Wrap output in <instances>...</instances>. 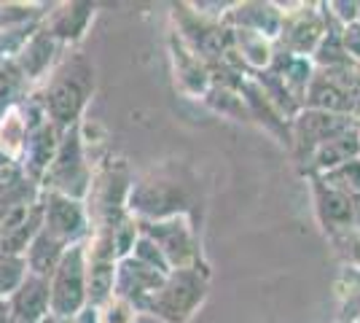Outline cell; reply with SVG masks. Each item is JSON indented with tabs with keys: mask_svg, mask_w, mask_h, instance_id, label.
Wrapping results in <instances>:
<instances>
[{
	"mask_svg": "<svg viewBox=\"0 0 360 323\" xmlns=\"http://www.w3.org/2000/svg\"><path fill=\"white\" fill-rule=\"evenodd\" d=\"M199 181L180 162H162L132 178L127 191V213L135 221H165L172 215H191L196 221Z\"/></svg>",
	"mask_w": 360,
	"mask_h": 323,
	"instance_id": "6da1fadb",
	"label": "cell"
},
{
	"mask_svg": "<svg viewBox=\"0 0 360 323\" xmlns=\"http://www.w3.org/2000/svg\"><path fill=\"white\" fill-rule=\"evenodd\" d=\"M94 62L81 49L62 51L51 73L35 87L46 110V119L54 124L60 132H68L81 124L84 110L94 94Z\"/></svg>",
	"mask_w": 360,
	"mask_h": 323,
	"instance_id": "7a4b0ae2",
	"label": "cell"
},
{
	"mask_svg": "<svg viewBox=\"0 0 360 323\" xmlns=\"http://www.w3.org/2000/svg\"><path fill=\"white\" fill-rule=\"evenodd\" d=\"M210 270H172L162 286L140 305V312H148L165 323H188L205 305Z\"/></svg>",
	"mask_w": 360,
	"mask_h": 323,
	"instance_id": "3957f363",
	"label": "cell"
},
{
	"mask_svg": "<svg viewBox=\"0 0 360 323\" xmlns=\"http://www.w3.org/2000/svg\"><path fill=\"white\" fill-rule=\"evenodd\" d=\"M94 167L97 165H94V159L86 151V143H84V135H81V124H78L73 129L62 132L57 154L51 159V165L46 167L38 189L84 202L91 189V181H94Z\"/></svg>",
	"mask_w": 360,
	"mask_h": 323,
	"instance_id": "277c9868",
	"label": "cell"
},
{
	"mask_svg": "<svg viewBox=\"0 0 360 323\" xmlns=\"http://www.w3.org/2000/svg\"><path fill=\"white\" fill-rule=\"evenodd\" d=\"M137 227L140 234H146L162 251L169 270H210L191 215H172L165 221H137Z\"/></svg>",
	"mask_w": 360,
	"mask_h": 323,
	"instance_id": "5b68a950",
	"label": "cell"
},
{
	"mask_svg": "<svg viewBox=\"0 0 360 323\" xmlns=\"http://www.w3.org/2000/svg\"><path fill=\"white\" fill-rule=\"evenodd\" d=\"M49 308L51 318H75L84 308H89L86 299V240L75 243L65 251L57 270L49 277Z\"/></svg>",
	"mask_w": 360,
	"mask_h": 323,
	"instance_id": "8992f818",
	"label": "cell"
},
{
	"mask_svg": "<svg viewBox=\"0 0 360 323\" xmlns=\"http://www.w3.org/2000/svg\"><path fill=\"white\" fill-rule=\"evenodd\" d=\"M41 229L49 232L62 246L84 243L91 234L89 210L81 200H70L54 191H41Z\"/></svg>",
	"mask_w": 360,
	"mask_h": 323,
	"instance_id": "52a82bcc",
	"label": "cell"
},
{
	"mask_svg": "<svg viewBox=\"0 0 360 323\" xmlns=\"http://www.w3.org/2000/svg\"><path fill=\"white\" fill-rule=\"evenodd\" d=\"M349 119L352 116H347V113H328V110H315V108L299 110L290 119V146L299 148L301 159H309L320 146H326L336 135L352 129L355 124Z\"/></svg>",
	"mask_w": 360,
	"mask_h": 323,
	"instance_id": "ba28073f",
	"label": "cell"
},
{
	"mask_svg": "<svg viewBox=\"0 0 360 323\" xmlns=\"http://www.w3.org/2000/svg\"><path fill=\"white\" fill-rule=\"evenodd\" d=\"M312 194H315V213L323 232L330 237L358 227V200L342 191L339 186L326 181L323 175H309Z\"/></svg>",
	"mask_w": 360,
	"mask_h": 323,
	"instance_id": "9c48e42d",
	"label": "cell"
},
{
	"mask_svg": "<svg viewBox=\"0 0 360 323\" xmlns=\"http://www.w3.org/2000/svg\"><path fill=\"white\" fill-rule=\"evenodd\" d=\"M320 6H307L299 3L296 11H283V30H280V44L285 51L299 54V57H312L317 44L328 30L326 25V11H317Z\"/></svg>",
	"mask_w": 360,
	"mask_h": 323,
	"instance_id": "30bf717a",
	"label": "cell"
},
{
	"mask_svg": "<svg viewBox=\"0 0 360 323\" xmlns=\"http://www.w3.org/2000/svg\"><path fill=\"white\" fill-rule=\"evenodd\" d=\"M94 14H97L94 3H62V6H54V11H46V16L41 19V27L60 46L75 49L84 41L89 25L94 22Z\"/></svg>",
	"mask_w": 360,
	"mask_h": 323,
	"instance_id": "8fae6325",
	"label": "cell"
},
{
	"mask_svg": "<svg viewBox=\"0 0 360 323\" xmlns=\"http://www.w3.org/2000/svg\"><path fill=\"white\" fill-rule=\"evenodd\" d=\"M221 22L229 30L253 32L274 44L283 30V11L277 3H234Z\"/></svg>",
	"mask_w": 360,
	"mask_h": 323,
	"instance_id": "7c38bea8",
	"label": "cell"
},
{
	"mask_svg": "<svg viewBox=\"0 0 360 323\" xmlns=\"http://www.w3.org/2000/svg\"><path fill=\"white\" fill-rule=\"evenodd\" d=\"M62 51H65V46H60V44L38 25V30L27 38V44L19 49V54L14 57V65H16V70L27 78L32 87H38V84L51 73V68L57 65V60L62 57Z\"/></svg>",
	"mask_w": 360,
	"mask_h": 323,
	"instance_id": "4fadbf2b",
	"label": "cell"
},
{
	"mask_svg": "<svg viewBox=\"0 0 360 323\" xmlns=\"http://www.w3.org/2000/svg\"><path fill=\"white\" fill-rule=\"evenodd\" d=\"M11 323H46L51 318L49 308V280L30 275L22 280V286L14 293L6 296Z\"/></svg>",
	"mask_w": 360,
	"mask_h": 323,
	"instance_id": "5bb4252c",
	"label": "cell"
},
{
	"mask_svg": "<svg viewBox=\"0 0 360 323\" xmlns=\"http://www.w3.org/2000/svg\"><path fill=\"white\" fill-rule=\"evenodd\" d=\"M165 277L167 275H159L150 267L140 264L135 256L119 259L116 262V275H113V296H121V299L132 302L135 310L140 312V305L162 286Z\"/></svg>",
	"mask_w": 360,
	"mask_h": 323,
	"instance_id": "9a60e30c",
	"label": "cell"
},
{
	"mask_svg": "<svg viewBox=\"0 0 360 323\" xmlns=\"http://www.w3.org/2000/svg\"><path fill=\"white\" fill-rule=\"evenodd\" d=\"M62 132L51 122L41 124L27 132V143H25V151L19 159V167L25 172V178L38 186L44 178L46 167L51 165V159L57 154V146H60Z\"/></svg>",
	"mask_w": 360,
	"mask_h": 323,
	"instance_id": "2e32d148",
	"label": "cell"
},
{
	"mask_svg": "<svg viewBox=\"0 0 360 323\" xmlns=\"http://www.w3.org/2000/svg\"><path fill=\"white\" fill-rule=\"evenodd\" d=\"M68 246H62L60 240H54L49 232L38 229V234L32 237V243L25 251V262H27V272L38 277H51V272L57 270L60 259L65 256Z\"/></svg>",
	"mask_w": 360,
	"mask_h": 323,
	"instance_id": "e0dca14e",
	"label": "cell"
},
{
	"mask_svg": "<svg viewBox=\"0 0 360 323\" xmlns=\"http://www.w3.org/2000/svg\"><path fill=\"white\" fill-rule=\"evenodd\" d=\"M27 132L30 129H27V122H25L19 106L0 113V159H8V162L19 165L25 143H27Z\"/></svg>",
	"mask_w": 360,
	"mask_h": 323,
	"instance_id": "ac0fdd59",
	"label": "cell"
},
{
	"mask_svg": "<svg viewBox=\"0 0 360 323\" xmlns=\"http://www.w3.org/2000/svg\"><path fill=\"white\" fill-rule=\"evenodd\" d=\"M336 291L342 302V315L345 318H360V270L342 267V275L336 280Z\"/></svg>",
	"mask_w": 360,
	"mask_h": 323,
	"instance_id": "d6986e66",
	"label": "cell"
},
{
	"mask_svg": "<svg viewBox=\"0 0 360 323\" xmlns=\"http://www.w3.org/2000/svg\"><path fill=\"white\" fill-rule=\"evenodd\" d=\"M25 277H27V262H25V256L0 253V299H6L8 293H14L22 286Z\"/></svg>",
	"mask_w": 360,
	"mask_h": 323,
	"instance_id": "ffe728a7",
	"label": "cell"
},
{
	"mask_svg": "<svg viewBox=\"0 0 360 323\" xmlns=\"http://www.w3.org/2000/svg\"><path fill=\"white\" fill-rule=\"evenodd\" d=\"M137 312L132 302L121 299V296H110L105 305L97 308V323H137Z\"/></svg>",
	"mask_w": 360,
	"mask_h": 323,
	"instance_id": "44dd1931",
	"label": "cell"
},
{
	"mask_svg": "<svg viewBox=\"0 0 360 323\" xmlns=\"http://www.w3.org/2000/svg\"><path fill=\"white\" fill-rule=\"evenodd\" d=\"M129 256H135L140 264H146V267H150L153 272H159V275H169L172 270H169V264H167V259L162 256V251L150 243L146 234H140L137 237L135 248H132V253Z\"/></svg>",
	"mask_w": 360,
	"mask_h": 323,
	"instance_id": "7402d4cb",
	"label": "cell"
},
{
	"mask_svg": "<svg viewBox=\"0 0 360 323\" xmlns=\"http://www.w3.org/2000/svg\"><path fill=\"white\" fill-rule=\"evenodd\" d=\"M330 243L336 246L339 256L345 259V267H352V270H360V227H352V229L342 232L336 237H330Z\"/></svg>",
	"mask_w": 360,
	"mask_h": 323,
	"instance_id": "603a6c76",
	"label": "cell"
},
{
	"mask_svg": "<svg viewBox=\"0 0 360 323\" xmlns=\"http://www.w3.org/2000/svg\"><path fill=\"white\" fill-rule=\"evenodd\" d=\"M70 323H97V308H84L75 318H70Z\"/></svg>",
	"mask_w": 360,
	"mask_h": 323,
	"instance_id": "cb8c5ba5",
	"label": "cell"
},
{
	"mask_svg": "<svg viewBox=\"0 0 360 323\" xmlns=\"http://www.w3.org/2000/svg\"><path fill=\"white\" fill-rule=\"evenodd\" d=\"M51 323H70L68 318H51Z\"/></svg>",
	"mask_w": 360,
	"mask_h": 323,
	"instance_id": "d4e9b609",
	"label": "cell"
},
{
	"mask_svg": "<svg viewBox=\"0 0 360 323\" xmlns=\"http://www.w3.org/2000/svg\"><path fill=\"white\" fill-rule=\"evenodd\" d=\"M349 323H360V318H352V321H349Z\"/></svg>",
	"mask_w": 360,
	"mask_h": 323,
	"instance_id": "484cf974",
	"label": "cell"
},
{
	"mask_svg": "<svg viewBox=\"0 0 360 323\" xmlns=\"http://www.w3.org/2000/svg\"><path fill=\"white\" fill-rule=\"evenodd\" d=\"M358 143H360V129H358Z\"/></svg>",
	"mask_w": 360,
	"mask_h": 323,
	"instance_id": "4316f807",
	"label": "cell"
},
{
	"mask_svg": "<svg viewBox=\"0 0 360 323\" xmlns=\"http://www.w3.org/2000/svg\"><path fill=\"white\" fill-rule=\"evenodd\" d=\"M46 323H51V318H49V321H46Z\"/></svg>",
	"mask_w": 360,
	"mask_h": 323,
	"instance_id": "83f0119b",
	"label": "cell"
}]
</instances>
